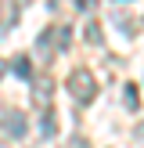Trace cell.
<instances>
[{
	"label": "cell",
	"mask_w": 144,
	"mask_h": 148,
	"mask_svg": "<svg viewBox=\"0 0 144 148\" xmlns=\"http://www.w3.org/2000/svg\"><path fill=\"white\" fill-rule=\"evenodd\" d=\"M69 94L76 105H90L97 98V79H94L90 69H72L69 72Z\"/></svg>",
	"instance_id": "6da1fadb"
},
{
	"label": "cell",
	"mask_w": 144,
	"mask_h": 148,
	"mask_svg": "<svg viewBox=\"0 0 144 148\" xmlns=\"http://www.w3.org/2000/svg\"><path fill=\"white\" fill-rule=\"evenodd\" d=\"M36 54H40L43 62H50V58L58 54V47H54V29H43V33L36 36Z\"/></svg>",
	"instance_id": "7a4b0ae2"
},
{
	"label": "cell",
	"mask_w": 144,
	"mask_h": 148,
	"mask_svg": "<svg viewBox=\"0 0 144 148\" xmlns=\"http://www.w3.org/2000/svg\"><path fill=\"white\" fill-rule=\"evenodd\" d=\"M4 69H11L18 79H33V62H29V54H14V58H7Z\"/></svg>",
	"instance_id": "3957f363"
},
{
	"label": "cell",
	"mask_w": 144,
	"mask_h": 148,
	"mask_svg": "<svg viewBox=\"0 0 144 148\" xmlns=\"http://www.w3.org/2000/svg\"><path fill=\"white\" fill-rule=\"evenodd\" d=\"M50 94H54V79H50V76H43V79H36V83H33V101H36V105H50Z\"/></svg>",
	"instance_id": "277c9868"
},
{
	"label": "cell",
	"mask_w": 144,
	"mask_h": 148,
	"mask_svg": "<svg viewBox=\"0 0 144 148\" xmlns=\"http://www.w3.org/2000/svg\"><path fill=\"white\" fill-rule=\"evenodd\" d=\"M4 130H7L11 137H22V134H25V116H22L18 108H11V112L4 116Z\"/></svg>",
	"instance_id": "5b68a950"
},
{
	"label": "cell",
	"mask_w": 144,
	"mask_h": 148,
	"mask_svg": "<svg viewBox=\"0 0 144 148\" xmlns=\"http://www.w3.org/2000/svg\"><path fill=\"white\" fill-rule=\"evenodd\" d=\"M54 134H58V116H54V112L47 108V112L40 116V137H47V141H50Z\"/></svg>",
	"instance_id": "8992f818"
},
{
	"label": "cell",
	"mask_w": 144,
	"mask_h": 148,
	"mask_svg": "<svg viewBox=\"0 0 144 148\" xmlns=\"http://www.w3.org/2000/svg\"><path fill=\"white\" fill-rule=\"evenodd\" d=\"M50 29H54V47H58V51H69L72 29H69V25H50Z\"/></svg>",
	"instance_id": "52a82bcc"
},
{
	"label": "cell",
	"mask_w": 144,
	"mask_h": 148,
	"mask_svg": "<svg viewBox=\"0 0 144 148\" xmlns=\"http://www.w3.org/2000/svg\"><path fill=\"white\" fill-rule=\"evenodd\" d=\"M122 105H126L130 112H137V108H141V94H137V87H133V83L122 87Z\"/></svg>",
	"instance_id": "ba28073f"
},
{
	"label": "cell",
	"mask_w": 144,
	"mask_h": 148,
	"mask_svg": "<svg viewBox=\"0 0 144 148\" xmlns=\"http://www.w3.org/2000/svg\"><path fill=\"white\" fill-rule=\"evenodd\" d=\"M115 25H119V29H122L126 36H133V29H137V25H133V18H126L122 11H115Z\"/></svg>",
	"instance_id": "9c48e42d"
},
{
	"label": "cell",
	"mask_w": 144,
	"mask_h": 148,
	"mask_svg": "<svg viewBox=\"0 0 144 148\" xmlns=\"http://www.w3.org/2000/svg\"><path fill=\"white\" fill-rule=\"evenodd\" d=\"M86 43H101V25H97V22L86 25Z\"/></svg>",
	"instance_id": "30bf717a"
},
{
	"label": "cell",
	"mask_w": 144,
	"mask_h": 148,
	"mask_svg": "<svg viewBox=\"0 0 144 148\" xmlns=\"http://www.w3.org/2000/svg\"><path fill=\"white\" fill-rule=\"evenodd\" d=\"M69 148H90V141H86V137H79V134H76V137H72V141H69Z\"/></svg>",
	"instance_id": "8fae6325"
},
{
	"label": "cell",
	"mask_w": 144,
	"mask_h": 148,
	"mask_svg": "<svg viewBox=\"0 0 144 148\" xmlns=\"http://www.w3.org/2000/svg\"><path fill=\"white\" fill-rule=\"evenodd\" d=\"M72 4H76L79 11H90V7H94V0H72Z\"/></svg>",
	"instance_id": "7c38bea8"
},
{
	"label": "cell",
	"mask_w": 144,
	"mask_h": 148,
	"mask_svg": "<svg viewBox=\"0 0 144 148\" xmlns=\"http://www.w3.org/2000/svg\"><path fill=\"white\" fill-rule=\"evenodd\" d=\"M133 134H137V137H144V123H141V127H137V130H133Z\"/></svg>",
	"instance_id": "4fadbf2b"
},
{
	"label": "cell",
	"mask_w": 144,
	"mask_h": 148,
	"mask_svg": "<svg viewBox=\"0 0 144 148\" xmlns=\"http://www.w3.org/2000/svg\"><path fill=\"white\" fill-rule=\"evenodd\" d=\"M0 76H4V62H0Z\"/></svg>",
	"instance_id": "5bb4252c"
},
{
	"label": "cell",
	"mask_w": 144,
	"mask_h": 148,
	"mask_svg": "<svg viewBox=\"0 0 144 148\" xmlns=\"http://www.w3.org/2000/svg\"><path fill=\"white\" fill-rule=\"evenodd\" d=\"M119 4H122V0H119Z\"/></svg>",
	"instance_id": "9a60e30c"
}]
</instances>
